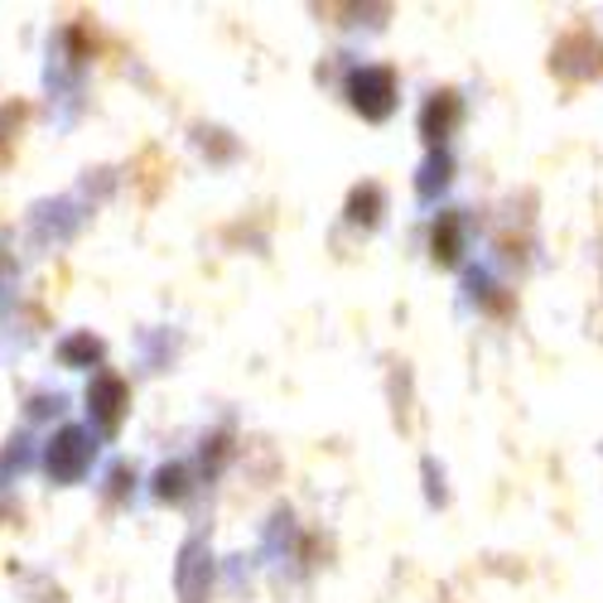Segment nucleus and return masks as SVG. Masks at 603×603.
Instances as JSON below:
<instances>
[{"label":"nucleus","instance_id":"f257e3e1","mask_svg":"<svg viewBox=\"0 0 603 603\" xmlns=\"http://www.w3.org/2000/svg\"><path fill=\"white\" fill-rule=\"evenodd\" d=\"M92 459H97V439H92L83 425H63V430L49 439V454H44L53 482H77L92 468Z\"/></svg>","mask_w":603,"mask_h":603},{"label":"nucleus","instance_id":"f03ea898","mask_svg":"<svg viewBox=\"0 0 603 603\" xmlns=\"http://www.w3.org/2000/svg\"><path fill=\"white\" fill-rule=\"evenodd\" d=\"M551 69L565 77V83H589V77H599L603 73V44L594 34H584V30H574L565 34L555 44L551 53Z\"/></svg>","mask_w":603,"mask_h":603},{"label":"nucleus","instance_id":"7ed1b4c3","mask_svg":"<svg viewBox=\"0 0 603 603\" xmlns=\"http://www.w3.org/2000/svg\"><path fill=\"white\" fill-rule=\"evenodd\" d=\"M347 102L367 121H386L396 112V73L392 69H362L347 83Z\"/></svg>","mask_w":603,"mask_h":603},{"label":"nucleus","instance_id":"20e7f679","mask_svg":"<svg viewBox=\"0 0 603 603\" xmlns=\"http://www.w3.org/2000/svg\"><path fill=\"white\" fill-rule=\"evenodd\" d=\"M208 541L204 536H189L179 551V565H174V589H179L184 603H204L208 599V584H212V565H208Z\"/></svg>","mask_w":603,"mask_h":603},{"label":"nucleus","instance_id":"39448f33","mask_svg":"<svg viewBox=\"0 0 603 603\" xmlns=\"http://www.w3.org/2000/svg\"><path fill=\"white\" fill-rule=\"evenodd\" d=\"M126 401H131V386L121 382V377H112V372L92 377V386H87V406H92V420H97L106 435H112L116 425H121V415H126Z\"/></svg>","mask_w":603,"mask_h":603},{"label":"nucleus","instance_id":"423d86ee","mask_svg":"<svg viewBox=\"0 0 603 603\" xmlns=\"http://www.w3.org/2000/svg\"><path fill=\"white\" fill-rule=\"evenodd\" d=\"M459 121H464V102L454 97V92H435L420 112V136L430 145H445L454 131H459Z\"/></svg>","mask_w":603,"mask_h":603},{"label":"nucleus","instance_id":"0eeeda50","mask_svg":"<svg viewBox=\"0 0 603 603\" xmlns=\"http://www.w3.org/2000/svg\"><path fill=\"white\" fill-rule=\"evenodd\" d=\"M430 247H435V261H439V266H454V261H459V251H464V218H459V212H445V218L435 222Z\"/></svg>","mask_w":603,"mask_h":603},{"label":"nucleus","instance_id":"6e6552de","mask_svg":"<svg viewBox=\"0 0 603 603\" xmlns=\"http://www.w3.org/2000/svg\"><path fill=\"white\" fill-rule=\"evenodd\" d=\"M377 208H382V189L377 184H362V189H353V198H347V222L372 227L377 222Z\"/></svg>","mask_w":603,"mask_h":603},{"label":"nucleus","instance_id":"1a4fd4ad","mask_svg":"<svg viewBox=\"0 0 603 603\" xmlns=\"http://www.w3.org/2000/svg\"><path fill=\"white\" fill-rule=\"evenodd\" d=\"M155 492H159V498H165V502H184V498H189V468H184V464L159 468Z\"/></svg>","mask_w":603,"mask_h":603},{"label":"nucleus","instance_id":"9d476101","mask_svg":"<svg viewBox=\"0 0 603 603\" xmlns=\"http://www.w3.org/2000/svg\"><path fill=\"white\" fill-rule=\"evenodd\" d=\"M449 155H430L425 159V169H420V198H435V189H445L449 184Z\"/></svg>","mask_w":603,"mask_h":603},{"label":"nucleus","instance_id":"9b49d317","mask_svg":"<svg viewBox=\"0 0 603 603\" xmlns=\"http://www.w3.org/2000/svg\"><path fill=\"white\" fill-rule=\"evenodd\" d=\"M83 357H92V362L102 357V343L92 339V333H77V339L63 343V362H83Z\"/></svg>","mask_w":603,"mask_h":603}]
</instances>
